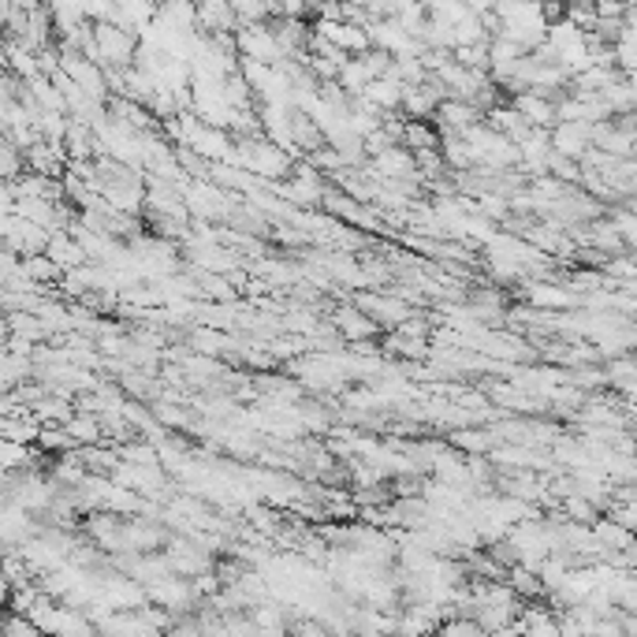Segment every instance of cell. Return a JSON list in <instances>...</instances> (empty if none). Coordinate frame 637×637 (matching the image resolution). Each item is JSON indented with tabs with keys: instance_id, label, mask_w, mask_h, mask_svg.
I'll use <instances>...</instances> for the list:
<instances>
[{
	"instance_id": "1",
	"label": "cell",
	"mask_w": 637,
	"mask_h": 637,
	"mask_svg": "<svg viewBox=\"0 0 637 637\" xmlns=\"http://www.w3.org/2000/svg\"><path fill=\"white\" fill-rule=\"evenodd\" d=\"M94 31H98V56L105 64H128L134 56V37L123 23H109L105 19Z\"/></svg>"
}]
</instances>
